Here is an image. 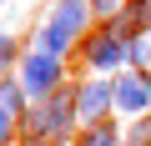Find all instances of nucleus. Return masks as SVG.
Returning <instances> with one entry per match:
<instances>
[{
	"label": "nucleus",
	"mask_w": 151,
	"mask_h": 146,
	"mask_svg": "<svg viewBox=\"0 0 151 146\" xmlns=\"http://www.w3.org/2000/svg\"><path fill=\"white\" fill-rule=\"evenodd\" d=\"M76 121H81V111H76V86H60V91H50L45 101H35L20 116V131H25V141H65Z\"/></svg>",
	"instance_id": "f257e3e1"
},
{
	"label": "nucleus",
	"mask_w": 151,
	"mask_h": 146,
	"mask_svg": "<svg viewBox=\"0 0 151 146\" xmlns=\"http://www.w3.org/2000/svg\"><path fill=\"white\" fill-rule=\"evenodd\" d=\"M60 76H65V65H60V55H50V50H30V55L20 60V70H15V81L25 86L30 101H45L50 91H60Z\"/></svg>",
	"instance_id": "f03ea898"
},
{
	"label": "nucleus",
	"mask_w": 151,
	"mask_h": 146,
	"mask_svg": "<svg viewBox=\"0 0 151 146\" xmlns=\"http://www.w3.org/2000/svg\"><path fill=\"white\" fill-rule=\"evenodd\" d=\"M86 65L96 70V76H121V65H131L126 60V40L111 35V30H96L86 40Z\"/></svg>",
	"instance_id": "7ed1b4c3"
},
{
	"label": "nucleus",
	"mask_w": 151,
	"mask_h": 146,
	"mask_svg": "<svg viewBox=\"0 0 151 146\" xmlns=\"http://www.w3.org/2000/svg\"><path fill=\"white\" fill-rule=\"evenodd\" d=\"M111 106H116V86H111V76H91V81L76 86V111H81V121H86V126L106 121V111H111Z\"/></svg>",
	"instance_id": "20e7f679"
},
{
	"label": "nucleus",
	"mask_w": 151,
	"mask_h": 146,
	"mask_svg": "<svg viewBox=\"0 0 151 146\" xmlns=\"http://www.w3.org/2000/svg\"><path fill=\"white\" fill-rule=\"evenodd\" d=\"M111 86H116V111L151 116V76L146 70H121V76H111Z\"/></svg>",
	"instance_id": "39448f33"
},
{
	"label": "nucleus",
	"mask_w": 151,
	"mask_h": 146,
	"mask_svg": "<svg viewBox=\"0 0 151 146\" xmlns=\"http://www.w3.org/2000/svg\"><path fill=\"white\" fill-rule=\"evenodd\" d=\"M106 30H111V35H121V40L146 35V30H151V0H126V5L106 20Z\"/></svg>",
	"instance_id": "423d86ee"
},
{
	"label": "nucleus",
	"mask_w": 151,
	"mask_h": 146,
	"mask_svg": "<svg viewBox=\"0 0 151 146\" xmlns=\"http://www.w3.org/2000/svg\"><path fill=\"white\" fill-rule=\"evenodd\" d=\"M25 86L20 81H10V76H0V106H5V111H15V116H25Z\"/></svg>",
	"instance_id": "0eeeda50"
},
{
	"label": "nucleus",
	"mask_w": 151,
	"mask_h": 146,
	"mask_svg": "<svg viewBox=\"0 0 151 146\" xmlns=\"http://www.w3.org/2000/svg\"><path fill=\"white\" fill-rule=\"evenodd\" d=\"M81 146H121V131H116L111 121H96V126H86Z\"/></svg>",
	"instance_id": "6e6552de"
},
{
	"label": "nucleus",
	"mask_w": 151,
	"mask_h": 146,
	"mask_svg": "<svg viewBox=\"0 0 151 146\" xmlns=\"http://www.w3.org/2000/svg\"><path fill=\"white\" fill-rule=\"evenodd\" d=\"M126 60H131L136 70H146V65H151V30H146V35H131V40H126Z\"/></svg>",
	"instance_id": "1a4fd4ad"
},
{
	"label": "nucleus",
	"mask_w": 151,
	"mask_h": 146,
	"mask_svg": "<svg viewBox=\"0 0 151 146\" xmlns=\"http://www.w3.org/2000/svg\"><path fill=\"white\" fill-rule=\"evenodd\" d=\"M15 55H20V40H15L10 30H0V76H5V70L15 65Z\"/></svg>",
	"instance_id": "9d476101"
},
{
	"label": "nucleus",
	"mask_w": 151,
	"mask_h": 146,
	"mask_svg": "<svg viewBox=\"0 0 151 146\" xmlns=\"http://www.w3.org/2000/svg\"><path fill=\"white\" fill-rule=\"evenodd\" d=\"M126 146H151V116H136V121H131Z\"/></svg>",
	"instance_id": "9b49d317"
},
{
	"label": "nucleus",
	"mask_w": 151,
	"mask_h": 146,
	"mask_svg": "<svg viewBox=\"0 0 151 146\" xmlns=\"http://www.w3.org/2000/svg\"><path fill=\"white\" fill-rule=\"evenodd\" d=\"M15 126H20V116L0 106V146H10V141H15Z\"/></svg>",
	"instance_id": "f8f14e48"
},
{
	"label": "nucleus",
	"mask_w": 151,
	"mask_h": 146,
	"mask_svg": "<svg viewBox=\"0 0 151 146\" xmlns=\"http://www.w3.org/2000/svg\"><path fill=\"white\" fill-rule=\"evenodd\" d=\"M121 5H126V0H91V10H96V15H116Z\"/></svg>",
	"instance_id": "ddd939ff"
},
{
	"label": "nucleus",
	"mask_w": 151,
	"mask_h": 146,
	"mask_svg": "<svg viewBox=\"0 0 151 146\" xmlns=\"http://www.w3.org/2000/svg\"><path fill=\"white\" fill-rule=\"evenodd\" d=\"M25 146H50V141H25Z\"/></svg>",
	"instance_id": "4468645a"
}]
</instances>
